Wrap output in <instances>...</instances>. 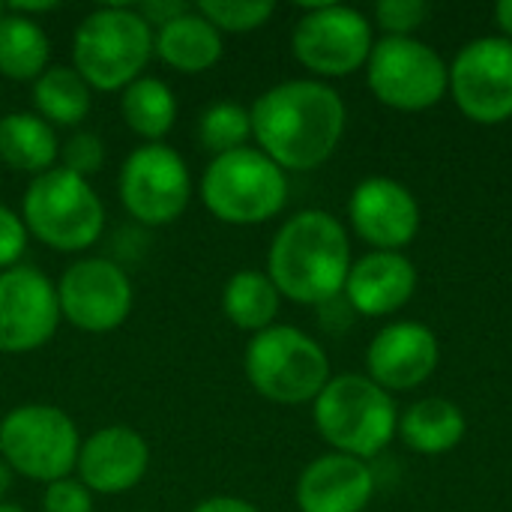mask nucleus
Masks as SVG:
<instances>
[{"instance_id": "nucleus-22", "label": "nucleus", "mask_w": 512, "mask_h": 512, "mask_svg": "<svg viewBox=\"0 0 512 512\" xmlns=\"http://www.w3.org/2000/svg\"><path fill=\"white\" fill-rule=\"evenodd\" d=\"M177 96L168 81L141 75L120 90V114L126 126L147 144H159L177 123Z\"/></svg>"}, {"instance_id": "nucleus-4", "label": "nucleus", "mask_w": 512, "mask_h": 512, "mask_svg": "<svg viewBox=\"0 0 512 512\" xmlns=\"http://www.w3.org/2000/svg\"><path fill=\"white\" fill-rule=\"evenodd\" d=\"M21 219L33 240L54 252H84L105 228V204L90 180L54 165L30 180L21 198Z\"/></svg>"}, {"instance_id": "nucleus-6", "label": "nucleus", "mask_w": 512, "mask_h": 512, "mask_svg": "<svg viewBox=\"0 0 512 512\" xmlns=\"http://www.w3.org/2000/svg\"><path fill=\"white\" fill-rule=\"evenodd\" d=\"M243 369L255 393L276 405L315 402L330 381L324 348L297 327L273 324L246 345Z\"/></svg>"}, {"instance_id": "nucleus-32", "label": "nucleus", "mask_w": 512, "mask_h": 512, "mask_svg": "<svg viewBox=\"0 0 512 512\" xmlns=\"http://www.w3.org/2000/svg\"><path fill=\"white\" fill-rule=\"evenodd\" d=\"M27 240H30V234L24 228L21 213L0 204V273L9 267H18V261L27 249Z\"/></svg>"}, {"instance_id": "nucleus-13", "label": "nucleus", "mask_w": 512, "mask_h": 512, "mask_svg": "<svg viewBox=\"0 0 512 512\" xmlns=\"http://www.w3.org/2000/svg\"><path fill=\"white\" fill-rule=\"evenodd\" d=\"M60 321L57 282L27 264L0 273V354H30L48 345Z\"/></svg>"}, {"instance_id": "nucleus-5", "label": "nucleus", "mask_w": 512, "mask_h": 512, "mask_svg": "<svg viewBox=\"0 0 512 512\" xmlns=\"http://www.w3.org/2000/svg\"><path fill=\"white\" fill-rule=\"evenodd\" d=\"M201 201L225 225H261L288 201L285 171L258 147L213 156L198 183Z\"/></svg>"}, {"instance_id": "nucleus-37", "label": "nucleus", "mask_w": 512, "mask_h": 512, "mask_svg": "<svg viewBox=\"0 0 512 512\" xmlns=\"http://www.w3.org/2000/svg\"><path fill=\"white\" fill-rule=\"evenodd\" d=\"M12 480H15V471L0 459V504H3V498H6V492L12 489Z\"/></svg>"}, {"instance_id": "nucleus-17", "label": "nucleus", "mask_w": 512, "mask_h": 512, "mask_svg": "<svg viewBox=\"0 0 512 512\" xmlns=\"http://www.w3.org/2000/svg\"><path fill=\"white\" fill-rule=\"evenodd\" d=\"M372 381L387 390H411L438 366V339L429 327L399 321L384 327L366 354Z\"/></svg>"}, {"instance_id": "nucleus-19", "label": "nucleus", "mask_w": 512, "mask_h": 512, "mask_svg": "<svg viewBox=\"0 0 512 512\" xmlns=\"http://www.w3.org/2000/svg\"><path fill=\"white\" fill-rule=\"evenodd\" d=\"M417 285L414 264L399 252H372L351 264L345 294L360 315H390L402 309Z\"/></svg>"}, {"instance_id": "nucleus-2", "label": "nucleus", "mask_w": 512, "mask_h": 512, "mask_svg": "<svg viewBox=\"0 0 512 512\" xmlns=\"http://www.w3.org/2000/svg\"><path fill=\"white\" fill-rule=\"evenodd\" d=\"M348 270V234L342 222L324 210H303L291 216L270 243L267 276L276 291L294 303H330L345 291Z\"/></svg>"}, {"instance_id": "nucleus-38", "label": "nucleus", "mask_w": 512, "mask_h": 512, "mask_svg": "<svg viewBox=\"0 0 512 512\" xmlns=\"http://www.w3.org/2000/svg\"><path fill=\"white\" fill-rule=\"evenodd\" d=\"M0 512H24V510H21V507H15V504H6V501H3V504H0Z\"/></svg>"}, {"instance_id": "nucleus-1", "label": "nucleus", "mask_w": 512, "mask_h": 512, "mask_svg": "<svg viewBox=\"0 0 512 512\" xmlns=\"http://www.w3.org/2000/svg\"><path fill=\"white\" fill-rule=\"evenodd\" d=\"M252 138L282 171H312L327 162L345 132L342 96L312 78L264 90L252 108Z\"/></svg>"}, {"instance_id": "nucleus-7", "label": "nucleus", "mask_w": 512, "mask_h": 512, "mask_svg": "<svg viewBox=\"0 0 512 512\" xmlns=\"http://www.w3.org/2000/svg\"><path fill=\"white\" fill-rule=\"evenodd\" d=\"M315 426L336 453L369 459L393 441L396 408L372 378L339 375L315 399Z\"/></svg>"}, {"instance_id": "nucleus-36", "label": "nucleus", "mask_w": 512, "mask_h": 512, "mask_svg": "<svg viewBox=\"0 0 512 512\" xmlns=\"http://www.w3.org/2000/svg\"><path fill=\"white\" fill-rule=\"evenodd\" d=\"M495 15H498V24L512 36V0H501L498 9H495Z\"/></svg>"}, {"instance_id": "nucleus-9", "label": "nucleus", "mask_w": 512, "mask_h": 512, "mask_svg": "<svg viewBox=\"0 0 512 512\" xmlns=\"http://www.w3.org/2000/svg\"><path fill=\"white\" fill-rule=\"evenodd\" d=\"M117 192L126 213L150 228L177 222L192 201V174L186 159L168 144L135 147L120 174Z\"/></svg>"}, {"instance_id": "nucleus-8", "label": "nucleus", "mask_w": 512, "mask_h": 512, "mask_svg": "<svg viewBox=\"0 0 512 512\" xmlns=\"http://www.w3.org/2000/svg\"><path fill=\"white\" fill-rule=\"evenodd\" d=\"M78 450V426L57 405L27 402L0 420V459L24 480L48 486L72 477Z\"/></svg>"}, {"instance_id": "nucleus-21", "label": "nucleus", "mask_w": 512, "mask_h": 512, "mask_svg": "<svg viewBox=\"0 0 512 512\" xmlns=\"http://www.w3.org/2000/svg\"><path fill=\"white\" fill-rule=\"evenodd\" d=\"M60 159V141L36 111H9L0 117V162L18 174L39 177Z\"/></svg>"}, {"instance_id": "nucleus-35", "label": "nucleus", "mask_w": 512, "mask_h": 512, "mask_svg": "<svg viewBox=\"0 0 512 512\" xmlns=\"http://www.w3.org/2000/svg\"><path fill=\"white\" fill-rule=\"evenodd\" d=\"M57 6H60V3H54V0H42V3H36V0H15V3H9L6 9L15 12V15L33 18V15H42V12H54Z\"/></svg>"}, {"instance_id": "nucleus-31", "label": "nucleus", "mask_w": 512, "mask_h": 512, "mask_svg": "<svg viewBox=\"0 0 512 512\" xmlns=\"http://www.w3.org/2000/svg\"><path fill=\"white\" fill-rule=\"evenodd\" d=\"M375 15H378L381 27L393 30L396 36H405L429 18V3H423V0H381L375 6Z\"/></svg>"}, {"instance_id": "nucleus-26", "label": "nucleus", "mask_w": 512, "mask_h": 512, "mask_svg": "<svg viewBox=\"0 0 512 512\" xmlns=\"http://www.w3.org/2000/svg\"><path fill=\"white\" fill-rule=\"evenodd\" d=\"M465 435V414L447 399H423L402 417V438L411 450L438 456L453 450Z\"/></svg>"}, {"instance_id": "nucleus-20", "label": "nucleus", "mask_w": 512, "mask_h": 512, "mask_svg": "<svg viewBox=\"0 0 512 512\" xmlns=\"http://www.w3.org/2000/svg\"><path fill=\"white\" fill-rule=\"evenodd\" d=\"M222 51V33L195 6L153 30V57L183 75L213 69L222 60Z\"/></svg>"}, {"instance_id": "nucleus-10", "label": "nucleus", "mask_w": 512, "mask_h": 512, "mask_svg": "<svg viewBox=\"0 0 512 512\" xmlns=\"http://www.w3.org/2000/svg\"><path fill=\"white\" fill-rule=\"evenodd\" d=\"M366 63L372 93L402 111L435 105L450 84V69L444 66L441 54L411 36L381 39Z\"/></svg>"}, {"instance_id": "nucleus-24", "label": "nucleus", "mask_w": 512, "mask_h": 512, "mask_svg": "<svg viewBox=\"0 0 512 512\" xmlns=\"http://www.w3.org/2000/svg\"><path fill=\"white\" fill-rule=\"evenodd\" d=\"M51 60V39L36 18L6 9L0 21V75L9 81H36Z\"/></svg>"}, {"instance_id": "nucleus-18", "label": "nucleus", "mask_w": 512, "mask_h": 512, "mask_svg": "<svg viewBox=\"0 0 512 512\" xmlns=\"http://www.w3.org/2000/svg\"><path fill=\"white\" fill-rule=\"evenodd\" d=\"M372 492L375 480L363 459L330 453L300 474L297 507L300 512H363Z\"/></svg>"}, {"instance_id": "nucleus-29", "label": "nucleus", "mask_w": 512, "mask_h": 512, "mask_svg": "<svg viewBox=\"0 0 512 512\" xmlns=\"http://www.w3.org/2000/svg\"><path fill=\"white\" fill-rule=\"evenodd\" d=\"M105 156H108L105 153V141L96 132L78 129L66 141H60V159L57 162H60V168H66V171L90 180L96 171H102Z\"/></svg>"}, {"instance_id": "nucleus-15", "label": "nucleus", "mask_w": 512, "mask_h": 512, "mask_svg": "<svg viewBox=\"0 0 512 512\" xmlns=\"http://www.w3.org/2000/svg\"><path fill=\"white\" fill-rule=\"evenodd\" d=\"M150 468V444L132 426L114 423L81 441L75 474L93 495H123L135 489Z\"/></svg>"}, {"instance_id": "nucleus-12", "label": "nucleus", "mask_w": 512, "mask_h": 512, "mask_svg": "<svg viewBox=\"0 0 512 512\" xmlns=\"http://www.w3.org/2000/svg\"><path fill=\"white\" fill-rule=\"evenodd\" d=\"M294 57L318 75L339 78L360 69L372 54L366 15L339 3H318L303 12L291 36Z\"/></svg>"}, {"instance_id": "nucleus-3", "label": "nucleus", "mask_w": 512, "mask_h": 512, "mask_svg": "<svg viewBox=\"0 0 512 512\" xmlns=\"http://www.w3.org/2000/svg\"><path fill=\"white\" fill-rule=\"evenodd\" d=\"M153 60V27L135 6H99L72 33V69L102 93H117Z\"/></svg>"}, {"instance_id": "nucleus-34", "label": "nucleus", "mask_w": 512, "mask_h": 512, "mask_svg": "<svg viewBox=\"0 0 512 512\" xmlns=\"http://www.w3.org/2000/svg\"><path fill=\"white\" fill-rule=\"evenodd\" d=\"M192 512H258L249 501L243 498H234V495H213V498H204L201 504H195Z\"/></svg>"}, {"instance_id": "nucleus-27", "label": "nucleus", "mask_w": 512, "mask_h": 512, "mask_svg": "<svg viewBox=\"0 0 512 512\" xmlns=\"http://www.w3.org/2000/svg\"><path fill=\"white\" fill-rule=\"evenodd\" d=\"M249 138H252V114L240 102L231 99L213 102L198 117V141L213 156L240 150L246 147Z\"/></svg>"}, {"instance_id": "nucleus-33", "label": "nucleus", "mask_w": 512, "mask_h": 512, "mask_svg": "<svg viewBox=\"0 0 512 512\" xmlns=\"http://www.w3.org/2000/svg\"><path fill=\"white\" fill-rule=\"evenodd\" d=\"M138 12H141V18L156 30V27H162V24H168V21H174L177 15H183L189 6L186 3H180V0H150V3H141V6H135Z\"/></svg>"}, {"instance_id": "nucleus-23", "label": "nucleus", "mask_w": 512, "mask_h": 512, "mask_svg": "<svg viewBox=\"0 0 512 512\" xmlns=\"http://www.w3.org/2000/svg\"><path fill=\"white\" fill-rule=\"evenodd\" d=\"M36 114L48 126H81L93 108V87L72 66H48L33 81Z\"/></svg>"}, {"instance_id": "nucleus-14", "label": "nucleus", "mask_w": 512, "mask_h": 512, "mask_svg": "<svg viewBox=\"0 0 512 512\" xmlns=\"http://www.w3.org/2000/svg\"><path fill=\"white\" fill-rule=\"evenodd\" d=\"M450 87L459 108L477 123L512 117V39L483 36L468 42L450 69Z\"/></svg>"}, {"instance_id": "nucleus-30", "label": "nucleus", "mask_w": 512, "mask_h": 512, "mask_svg": "<svg viewBox=\"0 0 512 512\" xmlns=\"http://www.w3.org/2000/svg\"><path fill=\"white\" fill-rule=\"evenodd\" d=\"M42 512H93V492L78 477L48 483L42 492Z\"/></svg>"}, {"instance_id": "nucleus-39", "label": "nucleus", "mask_w": 512, "mask_h": 512, "mask_svg": "<svg viewBox=\"0 0 512 512\" xmlns=\"http://www.w3.org/2000/svg\"><path fill=\"white\" fill-rule=\"evenodd\" d=\"M3 15H6V6H0V21H3Z\"/></svg>"}, {"instance_id": "nucleus-25", "label": "nucleus", "mask_w": 512, "mask_h": 512, "mask_svg": "<svg viewBox=\"0 0 512 512\" xmlns=\"http://www.w3.org/2000/svg\"><path fill=\"white\" fill-rule=\"evenodd\" d=\"M279 303L282 294L276 291L273 279L261 270H237L222 288L225 318L246 333H261L273 327Z\"/></svg>"}, {"instance_id": "nucleus-11", "label": "nucleus", "mask_w": 512, "mask_h": 512, "mask_svg": "<svg viewBox=\"0 0 512 512\" xmlns=\"http://www.w3.org/2000/svg\"><path fill=\"white\" fill-rule=\"evenodd\" d=\"M60 318L81 333H111L126 324L135 291L126 270L111 258H81L57 279Z\"/></svg>"}, {"instance_id": "nucleus-16", "label": "nucleus", "mask_w": 512, "mask_h": 512, "mask_svg": "<svg viewBox=\"0 0 512 512\" xmlns=\"http://www.w3.org/2000/svg\"><path fill=\"white\" fill-rule=\"evenodd\" d=\"M348 210L354 231L381 252H396L399 246H408L420 228V207L414 195L390 177L363 180L354 189Z\"/></svg>"}, {"instance_id": "nucleus-28", "label": "nucleus", "mask_w": 512, "mask_h": 512, "mask_svg": "<svg viewBox=\"0 0 512 512\" xmlns=\"http://www.w3.org/2000/svg\"><path fill=\"white\" fill-rule=\"evenodd\" d=\"M219 33H249L270 21L276 3L270 0H204L195 6Z\"/></svg>"}]
</instances>
